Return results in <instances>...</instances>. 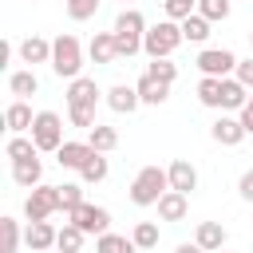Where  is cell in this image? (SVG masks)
Instances as JSON below:
<instances>
[{
    "mask_svg": "<svg viewBox=\"0 0 253 253\" xmlns=\"http://www.w3.org/2000/svg\"><path fill=\"white\" fill-rule=\"evenodd\" d=\"M198 12L213 24V20H225L229 16V0H198Z\"/></svg>",
    "mask_w": 253,
    "mask_h": 253,
    "instance_id": "37",
    "label": "cell"
},
{
    "mask_svg": "<svg viewBox=\"0 0 253 253\" xmlns=\"http://www.w3.org/2000/svg\"><path fill=\"white\" fill-rule=\"evenodd\" d=\"M32 123H36L32 107H28L24 99H12V103H8V111H4V126H8L12 134H28V130H32Z\"/></svg>",
    "mask_w": 253,
    "mask_h": 253,
    "instance_id": "14",
    "label": "cell"
},
{
    "mask_svg": "<svg viewBox=\"0 0 253 253\" xmlns=\"http://www.w3.org/2000/svg\"><path fill=\"white\" fill-rule=\"evenodd\" d=\"M115 47H119V59H130V55H138L142 51V36H146V20H142V12L138 8H123L119 16H115Z\"/></svg>",
    "mask_w": 253,
    "mask_h": 253,
    "instance_id": "1",
    "label": "cell"
},
{
    "mask_svg": "<svg viewBox=\"0 0 253 253\" xmlns=\"http://www.w3.org/2000/svg\"><path fill=\"white\" fill-rule=\"evenodd\" d=\"M237 119H241V126L253 134V107H241V115H237Z\"/></svg>",
    "mask_w": 253,
    "mask_h": 253,
    "instance_id": "41",
    "label": "cell"
},
{
    "mask_svg": "<svg viewBox=\"0 0 253 253\" xmlns=\"http://www.w3.org/2000/svg\"><path fill=\"white\" fill-rule=\"evenodd\" d=\"M8 91L16 95V99H28V95H36L40 91V79H36V71L28 67V71H12L8 75Z\"/></svg>",
    "mask_w": 253,
    "mask_h": 253,
    "instance_id": "25",
    "label": "cell"
},
{
    "mask_svg": "<svg viewBox=\"0 0 253 253\" xmlns=\"http://www.w3.org/2000/svg\"><path fill=\"white\" fill-rule=\"evenodd\" d=\"M67 119H71V126L91 130L95 126V107H67Z\"/></svg>",
    "mask_w": 253,
    "mask_h": 253,
    "instance_id": "38",
    "label": "cell"
},
{
    "mask_svg": "<svg viewBox=\"0 0 253 253\" xmlns=\"http://www.w3.org/2000/svg\"><path fill=\"white\" fill-rule=\"evenodd\" d=\"M95 154V146L91 142H75V138H67L59 150H55V162L63 166V170H83V162Z\"/></svg>",
    "mask_w": 253,
    "mask_h": 253,
    "instance_id": "11",
    "label": "cell"
},
{
    "mask_svg": "<svg viewBox=\"0 0 253 253\" xmlns=\"http://www.w3.org/2000/svg\"><path fill=\"white\" fill-rule=\"evenodd\" d=\"M166 174H170V190H182V194L198 190V170H194V162H186V158H174V162L166 166Z\"/></svg>",
    "mask_w": 253,
    "mask_h": 253,
    "instance_id": "15",
    "label": "cell"
},
{
    "mask_svg": "<svg viewBox=\"0 0 253 253\" xmlns=\"http://www.w3.org/2000/svg\"><path fill=\"white\" fill-rule=\"evenodd\" d=\"M245 134H249V130H245V126H241V119H233V115H217V119H213V126H210V138H213V142H221V146H237Z\"/></svg>",
    "mask_w": 253,
    "mask_h": 253,
    "instance_id": "9",
    "label": "cell"
},
{
    "mask_svg": "<svg viewBox=\"0 0 253 253\" xmlns=\"http://www.w3.org/2000/svg\"><path fill=\"white\" fill-rule=\"evenodd\" d=\"M20 249V225L16 217H0V253H16Z\"/></svg>",
    "mask_w": 253,
    "mask_h": 253,
    "instance_id": "30",
    "label": "cell"
},
{
    "mask_svg": "<svg viewBox=\"0 0 253 253\" xmlns=\"http://www.w3.org/2000/svg\"><path fill=\"white\" fill-rule=\"evenodd\" d=\"M43 178V162L40 158H28V162H12V182L24 186V190H36Z\"/></svg>",
    "mask_w": 253,
    "mask_h": 253,
    "instance_id": "20",
    "label": "cell"
},
{
    "mask_svg": "<svg viewBox=\"0 0 253 253\" xmlns=\"http://www.w3.org/2000/svg\"><path fill=\"white\" fill-rule=\"evenodd\" d=\"M83 237H87V233H83L75 221H67V225L59 229V237H55V249H59V253H83Z\"/></svg>",
    "mask_w": 253,
    "mask_h": 253,
    "instance_id": "28",
    "label": "cell"
},
{
    "mask_svg": "<svg viewBox=\"0 0 253 253\" xmlns=\"http://www.w3.org/2000/svg\"><path fill=\"white\" fill-rule=\"evenodd\" d=\"M87 55L95 63H115L119 59V47H115V32H95L91 43H87Z\"/></svg>",
    "mask_w": 253,
    "mask_h": 253,
    "instance_id": "18",
    "label": "cell"
},
{
    "mask_svg": "<svg viewBox=\"0 0 253 253\" xmlns=\"http://www.w3.org/2000/svg\"><path fill=\"white\" fill-rule=\"evenodd\" d=\"M99 12V0H67V16L75 20V24H83V20H91Z\"/></svg>",
    "mask_w": 253,
    "mask_h": 253,
    "instance_id": "35",
    "label": "cell"
},
{
    "mask_svg": "<svg viewBox=\"0 0 253 253\" xmlns=\"http://www.w3.org/2000/svg\"><path fill=\"white\" fill-rule=\"evenodd\" d=\"M233 75H237V79L253 91V55H249V59H237V71H233Z\"/></svg>",
    "mask_w": 253,
    "mask_h": 253,
    "instance_id": "39",
    "label": "cell"
},
{
    "mask_svg": "<svg viewBox=\"0 0 253 253\" xmlns=\"http://www.w3.org/2000/svg\"><path fill=\"white\" fill-rule=\"evenodd\" d=\"M123 4H130V0H123Z\"/></svg>",
    "mask_w": 253,
    "mask_h": 253,
    "instance_id": "45",
    "label": "cell"
},
{
    "mask_svg": "<svg viewBox=\"0 0 253 253\" xmlns=\"http://www.w3.org/2000/svg\"><path fill=\"white\" fill-rule=\"evenodd\" d=\"M178 43H186V36H182V24H178V20H162V24L146 28V36H142V51H146L150 59L174 55V47H178Z\"/></svg>",
    "mask_w": 253,
    "mask_h": 253,
    "instance_id": "4",
    "label": "cell"
},
{
    "mask_svg": "<svg viewBox=\"0 0 253 253\" xmlns=\"http://www.w3.org/2000/svg\"><path fill=\"white\" fill-rule=\"evenodd\" d=\"M95 253H138V245H134V237H123V233H99V241H95Z\"/></svg>",
    "mask_w": 253,
    "mask_h": 253,
    "instance_id": "24",
    "label": "cell"
},
{
    "mask_svg": "<svg viewBox=\"0 0 253 253\" xmlns=\"http://www.w3.org/2000/svg\"><path fill=\"white\" fill-rule=\"evenodd\" d=\"M134 87H138V99H142L146 107H162V103H166V95H170V83L154 79L150 71H146V75H142V79H138Z\"/></svg>",
    "mask_w": 253,
    "mask_h": 253,
    "instance_id": "19",
    "label": "cell"
},
{
    "mask_svg": "<svg viewBox=\"0 0 253 253\" xmlns=\"http://www.w3.org/2000/svg\"><path fill=\"white\" fill-rule=\"evenodd\" d=\"M194 241H198L206 253H217V249H225V225H221V221H202L198 233H194Z\"/></svg>",
    "mask_w": 253,
    "mask_h": 253,
    "instance_id": "21",
    "label": "cell"
},
{
    "mask_svg": "<svg viewBox=\"0 0 253 253\" xmlns=\"http://www.w3.org/2000/svg\"><path fill=\"white\" fill-rule=\"evenodd\" d=\"M20 55H24V63H51V43L43 40V36H28L24 43H20Z\"/></svg>",
    "mask_w": 253,
    "mask_h": 253,
    "instance_id": "22",
    "label": "cell"
},
{
    "mask_svg": "<svg viewBox=\"0 0 253 253\" xmlns=\"http://www.w3.org/2000/svg\"><path fill=\"white\" fill-rule=\"evenodd\" d=\"M79 178H83V182H103V178H107V158H103V154L95 150V154H91V158L83 162Z\"/></svg>",
    "mask_w": 253,
    "mask_h": 253,
    "instance_id": "31",
    "label": "cell"
},
{
    "mask_svg": "<svg viewBox=\"0 0 253 253\" xmlns=\"http://www.w3.org/2000/svg\"><path fill=\"white\" fill-rule=\"evenodd\" d=\"M217 253H225V249H217Z\"/></svg>",
    "mask_w": 253,
    "mask_h": 253,
    "instance_id": "46",
    "label": "cell"
},
{
    "mask_svg": "<svg viewBox=\"0 0 253 253\" xmlns=\"http://www.w3.org/2000/svg\"><path fill=\"white\" fill-rule=\"evenodd\" d=\"M237 194H241L245 202H253V170H245V174H241V182H237Z\"/></svg>",
    "mask_w": 253,
    "mask_h": 253,
    "instance_id": "40",
    "label": "cell"
},
{
    "mask_svg": "<svg viewBox=\"0 0 253 253\" xmlns=\"http://www.w3.org/2000/svg\"><path fill=\"white\" fill-rule=\"evenodd\" d=\"M174 253H206V249H202V245H198V241H182V245H178V249H174Z\"/></svg>",
    "mask_w": 253,
    "mask_h": 253,
    "instance_id": "42",
    "label": "cell"
},
{
    "mask_svg": "<svg viewBox=\"0 0 253 253\" xmlns=\"http://www.w3.org/2000/svg\"><path fill=\"white\" fill-rule=\"evenodd\" d=\"M24 213H28V221H47L51 213H59V186H43L40 182L24 202Z\"/></svg>",
    "mask_w": 253,
    "mask_h": 253,
    "instance_id": "6",
    "label": "cell"
},
{
    "mask_svg": "<svg viewBox=\"0 0 253 253\" xmlns=\"http://www.w3.org/2000/svg\"><path fill=\"white\" fill-rule=\"evenodd\" d=\"M99 83L95 79H87V75H79V79H71L67 83V107H95L99 103Z\"/></svg>",
    "mask_w": 253,
    "mask_h": 253,
    "instance_id": "10",
    "label": "cell"
},
{
    "mask_svg": "<svg viewBox=\"0 0 253 253\" xmlns=\"http://www.w3.org/2000/svg\"><path fill=\"white\" fill-rule=\"evenodd\" d=\"M245 103H249V87L237 75H225L221 79V111H241Z\"/></svg>",
    "mask_w": 253,
    "mask_h": 253,
    "instance_id": "16",
    "label": "cell"
},
{
    "mask_svg": "<svg viewBox=\"0 0 253 253\" xmlns=\"http://www.w3.org/2000/svg\"><path fill=\"white\" fill-rule=\"evenodd\" d=\"M87 142H91L99 154H107V150H115V146H119V130H115V126H103V123H95V126L87 130Z\"/></svg>",
    "mask_w": 253,
    "mask_h": 253,
    "instance_id": "27",
    "label": "cell"
},
{
    "mask_svg": "<svg viewBox=\"0 0 253 253\" xmlns=\"http://www.w3.org/2000/svg\"><path fill=\"white\" fill-rule=\"evenodd\" d=\"M198 103L221 111V79H217V75H202V79H198Z\"/></svg>",
    "mask_w": 253,
    "mask_h": 253,
    "instance_id": "26",
    "label": "cell"
},
{
    "mask_svg": "<svg viewBox=\"0 0 253 253\" xmlns=\"http://www.w3.org/2000/svg\"><path fill=\"white\" fill-rule=\"evenodd\" d=\"M245 107H253V91H249V103H245Z\"/></svg>",
    "mask_w": 253,
    "mask_h": 253,
    "instance_id": "43",
    "label": "cell"
},
{
    "mask_svg": "<svg viewBox=\"0 0 253 253\" xmlns=\"http://www.w3.org/2000/svg\"><path fill=\"white\" fill-rule=\"evenodd\" d=\"M130 237H134L138 249H154V245H158V225H154V221H138Z\"/></svg>",
    "mask_w": 253,
    "mask_h": 253,
    "instance_id": "33",
    "label": "cell"
},
{
    "mask_svg": "<svg viewBox=\"0 0 253 253\" xmlns=\"http://www.w3.org/2000/svg\"><path fill=\"white\" fill-rule=\"evenodd\" d=\"M194 63H198V71H202V75H217V79H225V75H233V71H237V55H233V51H225V47H202Z\"/></svg>",
    "mask_w": 253,
    "mask_h": 253,
    "instance_id": "7",
    "label": "cell"
},
{
    "mask_svg": "<svg viewBox=\"0 0 253 253\" xmlns=\"http://www.w3.org/2000/svg\"><path fill=\"white\" fill-rule=\"evenodd\" d=\"M67 221H75L83 233H107L111 229V213L103 206H91V202H83L75 213H67Z\"/></svg>",
    "mask_w": 253,
    "mask_h": 253,
    "instance_id": "8",
    "label": "cell"
},
{
    "mask_svg": "<svg viewBox=\"0 0 253 253\" xmlns=\"http://www.w3.org/2000/svg\"><path fill=\"white\" fill-rule=\"evenodd\" d=\"M162 4H166V20H178V24L198 12V0H162Z\"/></svg>",
    "mask_w": 253,
    "mask_h": 253,
    "instance_id": "36",
    "label": "cell"
},
{
    "mask_svg": "<svg viewBox=\"0 0 253 253\" xmlns=\"http://www.w3.org/2000/svg\"><path fill=\"white\" fill-rule=\"evenodd\" d=\"M55 237H59V229H55L51 221H28V229H24V241H28V249H32V253L51 249V245H55Z\"/></svg>",
    "mask_w": 253,
    "mask_h": 253,
    "instance_id": "13",
    "label": "cell"
},
{
    "mask_svg": "<svg viewBox=\"0 0 253 253\" xmlns=\"http://www.w3.org/2000/svg\"><path fill=\"white\" fill-rule=\"evenodd\" d=\"M79 206H83V186H75V182L59 186V210L63 213H75Z\"/></svg>",
    "mask_w": 253,
    "mask_h": 253,
    "instance_id": "32",
    "label": "cell"
},
{
    "mask_svg": "<svg viewBox=\"0 0 253 253\" xmlns=\"http://www.w3.org/2000/svg\"><path fill=\"white\" fill-rule=\"evenodd\" d=\"M154 79H162V83H174L178 79V63H170V55H162V59H150V67H146Z\"/></svg>",
    "mask_w": 253,
    "mask_h": 253,
    "instance_id": "34",
    "label": "cell"
},
{
    "mask_svg": "<svg viewBox=\"0 0 253 253\" xmlns=\"http://www.w3.org/2000/svg\"><path fill=\"white\" fill-rule=\"evenodd\" d=\"M4 154H8L12 162H28V158L40 154V146L32 142V134H12V138L4 142Z\"/></svg>",
    "mask_w": 253,
    "mask_h": 253,
    "instance_id": "23",
    "label": "cell"
},
{
    "mask_svg": "<svg viewBox=\"0 0 253 253\" xmlns=\"http://www.w3.org/2000/svg\"><path fill=\"white\" fill-rule=\"evenodd\" d=\"M51 71L59 79H79V71H83V47H79V40L71 32H63V36L51 40Z\"/></svg>",
    "mask_w": 253,
    "mask_h": 253,
    "instance_id": "2",
    "label": "cell"
},
{
    "mask_svg": "<svg viewBox=\"0 0 253 253\" xmlns=\"http://www.w3.org/2000/svg\"><path fill=\"white\" fill-rule=\"evenodd\" d=\"M249 47H253V32H249Z\"/></svg>",
    "mask_w": 253,
    "mask_h": 253,
    "instance_id": "44",
    "label": "cell"
},
{
    "mask_svg": "<svg viewBox=\"0 0 253 253\" xmlns=\"http://www.w3.org/2000/svg\"><path fill=\"white\" fill-rule=\"evenodd\" d=\"M107 107H111V111H119V115H130V111H138V107H142V99H138V87H126V83L111 87V91H107Z\"/></svg>",
    "mask_w": 253,
    "mask_h": 253,
    "instance_id": "17",
    "label": "cell"
},
{
    "mask_svg": "<svg viewBox=\"0 0 253 253\" xmlns=\"http://www.w3.org/2000/svg\"><path fill=\"white\" fill-rule=\"evenodd\" d=\"M186 213H190V194L166 190V194L158 198V217H162V221H182Z\"/></svg>",
    "mask_w": 253,
    "mask_h": 253,
    "instance_id": "12",
    "label": "cell"
},
{
    "mask_svg": "<svg viewBox=\"0 0 253 253\" xmlns=\"http://www.w3.org/2000/svg\"><path fill=\"white\" fill-rule=\"evenodd\" d=\"M32 142L40 146V150H59L67 138H63V119L55 115V111H36V123H32Z\"/></svg>",
    "mask_w": 253,
    "mask_h": 253,
    "instance_id": "5",
    "label": "cell"
},
{
    "mask_svg": "<svg viewBox=\"0 0 253 253\" xmlns=\"http://www.w3.org/2000/svg\"><path fill=\"white\" fill-rule=\"evenodd\" d=\"M182 36H186L190 43H206V40H210V20H206L202 12L186 16V20H182Z\"/></svg>",
    "mask_w": 253,
    "mask_h": 253,
    "instance_id": "29",
    "label": "cell"
},
{
    "mask_svg": "<svg viewBox=\"0 0 253 253\" xmlns=\"http://www.w3.org/2000/svg\"><path fill=\"white\" fill-rule=\"evenodd\" d=\"M170 190V174L162 166H142L130 182V202L134 206H158V198Z\"/></svg>",
    "mask_w": 253,
    "mask_h": 253,
    "instance_id": "3",
    "label": "cell"
}]
</instances>
